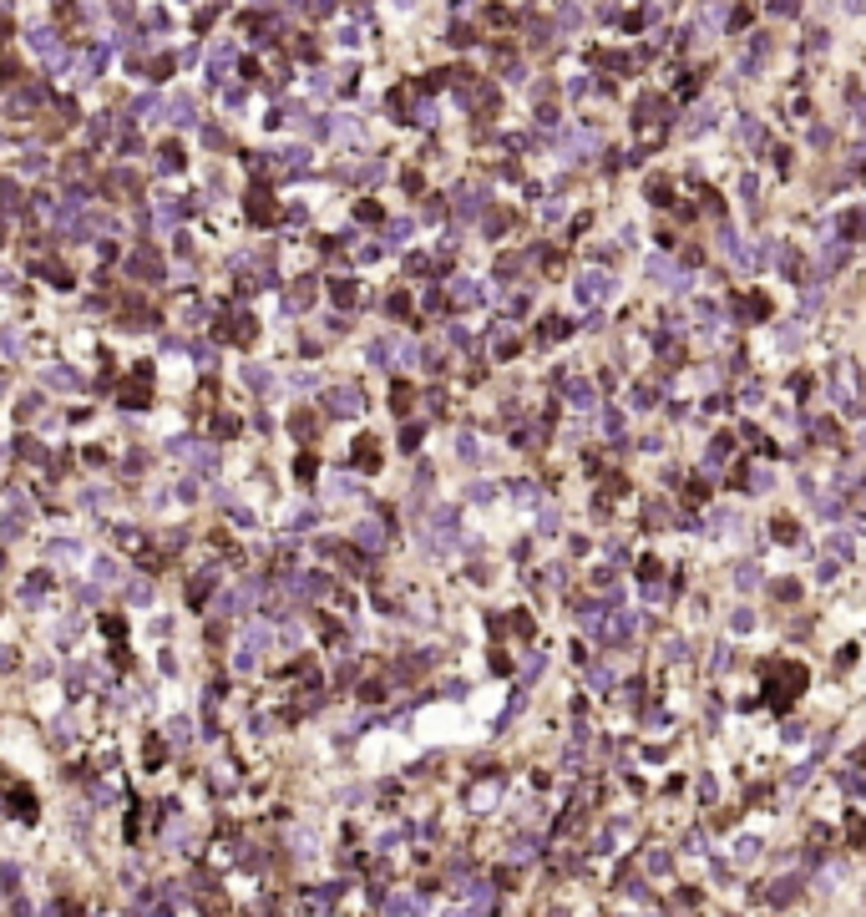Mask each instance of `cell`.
Wrapping results in <instances>:
<instances>
[{
    "mask_svg": "<svg viewBox=\"0 0 866 917\" xmlns=\"http://www.w3.org/2000/svg\"><path fill=\"white\" fill-rule=\"evenodd\" d=\"M142 755H147V770H158L162 755H167V745H162V740H147V750H142Z\"/></svg>",
    "mask_w": 866,
    "mask_h": 917,
    "instance_id": "52a82bcc",
    "label": "cell"
},
{
    "mask_svg": "<svg viewBox=\"0 0 866 917\" xmlns=\"http://www.w3.org/2000/svg\"><path fill=\"white\" fill-rule=\"evenodd\" d=\"M846 842H851V846H866V816H861V811H851V816H846Z\"/></svg>",
    "mask_w": 866,
    "mask_h": 917,
    "instance_id": "5b68a950",
    "label": "cell"
},
{
    "mask_svg": "<svg viewBox=\"0 0 866 917\" xmlns=\"http://www.w3.org/2000/svg\"><path fill=\"white\" fill-rule=\"evenodd\" d=\"M410 406H416V391H410L406 380H395V391H391V411H395V416H410Z\"/></svg>",
    "mask_w": 866,
    "mask_h": 917,
    "instance_id": "277c9868",
    "label": "cell"
},
{
    "mask_svg": "<svg viewBox=\"0 0 866 917\" xmlns=\"http://www.w3.org/2000/svg\"><path fill=\"white\" fill-rule=\"evenodd\" d=\"M355 461H360L365 472L380 467V446H375V436H360V441H355Z\"/></svg>",
    "mask_w": 866,
    "mask_h": 917,
    "instance_id": "3957f363",
    "label": "cell"
},
{
    "mask_svg": "<svg viewBox=\"0 0 866 917\" xmlns=\"http://www.w3.org/2000/svg\"><path fill=\"white\" fill-rule=\"evenodd\" d=\"M800 689H806V669H800V664H785L780 679H775V705H791Z\"/></svg>",
    "mask_w": 866,
    "mask_h": 917,
    "instance_id": "6da1fadb",
    "label": "cell"
},
{
    "mask_svg": "<svg viewBox=\"0 0 866 917\" xmlns=\"http://www.w3.org/2000/svg\"><path fill=\"white\" fill-rule=\"evenodd\" d=\"M355 294H360V289H355L350 279H334V299H340V304H355Z\"/></svg>",
    "mask_w": 866,
    "mask_h": 917,
    "instance_id": "ba28073f",
    "label": "cell"
},
{
    "mask_svg": "<svg viewBox=\"0 0 866 917\" xmlns=\"http://www.w3.org/2000/svg\"><path fill=\"white\" fill-rule=\"evenodd\" d=\"M249 218H253V223H269V218H274V198H269L264 188L249 193Z\"/></svg>",
    "mask_w": 866,
    "mask_h": 917,
    "instance_id": "7a4b0ae2",
    "label": "cell"
},
{
    "mask_svg": "<svg viewBox=\"0 0 866 917\" xmlns=\"http://www.w3.org/2000/svg\"><path fill=\"white\" fill-rule=\"evenodd\" d=\"M775 537H780V542H795L800 537V527L791 522V517H775Z\"/></svg>",
    "mask_w": 866,
    "mask_h": 917,
    "instance_id": "8992f818",
    "label": "cell"
},
{
    "mask_svg": "<svg viewBox=\"0 0 866 917\" xmlns=\"http://www.w3.org/2000/svg\"><path fill=\"white\" fill-rule=\"evenodd\" d=\"M355 218H365V223H375V218H380V203H370V198H365V203H355Z\"/></svg>",
    "mask_w": 866,
    "mask_h": 917,
    "instance_id": "9c48e42d",
    "label": "cell"
},
{
    "mask_svg": "<svg viewBox=\"0 0 866 917\" xmlns=\"http://www.w3.org/2000/svg\"><path fill=\"white\" fill-rule=\"evenodd\" d=\"M391 315H395V319L410 315V299H406V294H391Z\"/></svg>",
    "mask_w": 866,
    "mask_h": 917,
    "instance_id": "8fae6325",
    "label": "cell"
},
{
    "mask_svg": "<svg viewBox=\"0 0 866 917\" xmlns=\"http://www.w3.org/2000/svg\"><path fill=\"white\" fill-rule=\"evenodd\" d=\"M512 628H517V634L527 639V634H532V618H527V613H512Z\"/></svg>",
    "mask_w": 866,
    "mask_h": 917,
    "instance_id": "4fadbf2b",
    "label": "cell"
},
{
    "mask_svg": "<svg viewBox=\"0 0 866 917\" xmlns=\"http://www.w3.org/2000/svg\"><path fill=\"white\" fill-rule=\"evenodd\" d=\"M649 198H654V203H669L674 193H669V183H658V178H654V183H649Z\"/></svg>",
    "mask_w": 866,
    "mask_h": 917,
    "instance_id": "7c38bea8",
    "label": "cell"
},
{
    "mask_svg": "<svg viewBox=\"0 0 866 917\" xmlns=\"http://www.w3.org/2000/svg\"><path fill=\"white\" fill-rule=\"evenodd\" d=\"M294 472H299V482H314V456H299V461H294Z\"/></svg>",
    "mask_w": 866,
    "mask_h": 917,
    "instance_id": "30bf717a",
    "label": "cell"
}]
</instances>
